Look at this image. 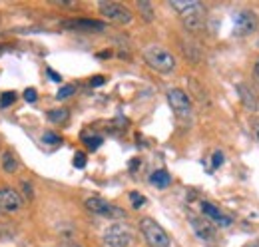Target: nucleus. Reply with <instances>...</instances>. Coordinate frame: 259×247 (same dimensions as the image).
Returning <instances> with one entry per match:
<instances>
[{
	"instance_id": "obj_1",
	"label": "nucleus",
	"mask_w": 259,
	"mask_h": 247,
	"mask_svg": "<svg viewBox=\"0 0 259 247\" xmlns=\"http://www.w3.org/2000/svg\"><path fill=\"white\" fill-rule=\"evenodd\" d=\"M171 8L182 16L184 26L190 32H197L205 24V8L197 0H171Z\"/></svg>"
},
{
	"instance_id": "obj_2",
	"label": "nucleus",
	"mask_w": 259,
	"mask_h": 247,
	"mask_svg": "<svg viewBox=\"0 0 259 247\" xmlns=\"http://www.w3.org/2000/svg\"><path fill=\"white\" fill-rule=\"evenodd\" d=\"M142 54H144L146 64L152 70H156L158 74H171L176 70V58H174V54L167 48H163V46H158V44L146 46Z\"/></svg>"
},
{
	"instance_id": "obj_3",
	"label": "nucleus",
	"mask_w": 259,
	"mask_h": 247,
	"mask_svg": "<svg viewBox=\"0 0 259 247\" xmlns=\"http://www.w3.org/2000/svg\"><path fill=\"white\" fill-rule=\"evenodd\" d=\"M140 231H142L146 243L150 247L171 245V239H169V235L165 233V229H163L156 219H152V217H142V219H140Z\"/></svg>"
},
{
	"instance_id": "obj_4",
	"label": "nucleus",
	"mask_w": 259,
	"mask_h": 247,
	"mask_svg": "<svg viewBox=\"0 0 259 247\" xmlns=\"http://www.w3.org/2000/svg\"><path fill=\"white\" fill-rule=\"evenodd\" d=\"M167 104L169 108L174 110V114L180 118V120H192L194 116V106H192V100L190 96L184 92L182 88H171L167 90Z\"/></svg>"
},
{
	"instance_id": "obj_5",
	"label": "nucleus",
	"mask_w": 259,
	"mask_h": 247,
	"mask_svg": "<svg viewBox=\"0 0 259 247\" xmlns=\"http://www.w3.org/2000/svg\"><path fill=\"white\" fill-rule=\"evenodd\" d=\"M102 241L106 247H130L134 241V233L128 225L124 223H114L104 229Z\"/></svg>"
},
{
	"instance_id": "obj_6",
	"label": "nucleus",
	"mask_w": 259,
	"mask_h": 247,
	"mask_svg": "<svg viewBox=\"0 0 259 247\" xmlns=\"http://www.w3.org/2000/svg\"><path fill=\"white\" fill-rule=\"evenodd\" d=\"M84 205H86V210H88L90 214H94V216L108 217V219H124V217H126V212H124L122 208L110 203L108 199L96 197V195H94V197H88V199L84 201Z\"/></svg>"
},
{
	"instance_id": "obj_7",
	"label": "nucleus",
	"mask_w": 259,
	"mask_h": 247,
	"mask_svg": "<svg viewBox=\"0 0 259 247\" xmlns=\"http://www.w3.org/2000/svg\"><path fill=\"white\" fill-rule=\"evenodd\" d=\"M98 10H100V14H102L106 20L116 22V24H130V22L134 20L132 10L126 8L124 4H118V2H102V4L98 6Z\"/></svg>"
},
{
	"instance_id": "obj_8",
	"label": "nucleus",
	"mask_w": 259,
	"mask_h": 247,
	"mask_svg": "<svg viewBox=\"0 0 259 247\" xmlns=\"http://www.w3.org/2000/svg\"><path fill=\"white\" fill-rule=\"evenodd\" d=\"M22 195L12 187H0V216L18 214L22 210Z\"/></svg>"
},
{
	"instance_id": "obj_9",
	"label": "nucleus",
	"mask_w": 259,
	"mask_h": 247,
	"mask_svg": "<svg viewBox=\"0 0 259 247\" xmlns=\"http://www.w3.org/2000/svg\"><path fill=\"white\" fill-rule=\"evenodd\" d=\"M257 24H259V18L257 14L253 10H239L235 14V32L239 36H247V34H253L257 30Z\"/></svg>"
},
{
	"instance_id": "obj_10",
	"label": "nucleus",
	"mask_w": 259,
	"mask_h": 247,
	"mask_svg": "<svg viewBox=\"0 0 259 247\" xmlns=\"http://www.w3.org/2000/svg\"><path fill=\"white\" fill-rule=\"evenodd\" d=\"M190 225H192L194 233L201 241H207V243L215 241V229H213L211 221L201 219V217H197V216H190Z\"/></svg>"
},
{
	"instance_id": "obj_11",
	"label": "nucleus",
	"mask_w": 259,
	"mask_h": 247,
	"mask_svg": "<svg viewBox=\"0 0 259 247\" xmlns=\"http://www.w3.org/2000/svg\"><path fill=\"white\" fill-rule=\"evenodd\" d=\"M201 212H203V216L207 217V221H211V223H215L218 227H229L231 223H233V219L229 216H226L220 208H215L213 203H209V201H201Z\"/></svg>"
},
{
	"instance_id": "obj_12",
	"label": "nucleus",
	"mask_w": 259,
	"mask_h": 247,
	"mask_svg": "<svg viewBox=\"0 0 259 247\" xmlns=\"http://www.w3.org/2000/svg\"><path fill=\"white\" fill-rule=\"evenodd\" d=\"M237 92L241 98V104L247 108V110H257V100H255V94L251 92L245 84H237Z\"/></svg>"
},
{
	"instance_id": "obj_13",
	"label": "nucleus",
	"mask_w": 259,
	"mask_h": 247,
	"mask_svg": "<svg viewBox=\"0 0 259 247\" xmlns=\"http://www.w3.org/2000/svg\"><path fill=\"white\" fill-rule=\"evenodd\" d=\"M0 166H2V170H4L6 174H16L20 163H18L16 155L12 154V152H4V154H2V161H0Z\"/></svg>"
},
{
	"instance_id": "obj_14",
	"label": "nucleus",
	"mask_w": 259,
	"mask_h": 247,
	"mask_svg": "<svg viewBox=\"0 0 259 247\" xmlns=\"http://www.w3.org/2000/svg\"><path fill=\"white\" fill-rule=\"evenodd\" d=\"M150 184L163 189V187H167V185L171 184V178H169V174H167L165 170H156V172L150 176Z\"/></svg>"
},
{
	"instance_id": "obj_15",
	"label": "nucleus",
	"mask_w": 259,
	"mask_h": 247,
	"mask_svg": "<svg viewBox=\"0 0 259 247\" xmlns=\"http://www.w3.org/2000/svg\"><path fill=\"white\" fill-rule=\"evenodd\" d=\"M48 120L52 124H64L68 120V110L58 108V110H50L48 112Z\"/></svg>"
},
{
	"instance_id": "obj_16",
	"label": "nucleus",
	"mask_w": 259,
	"mask_h": 247,
	"mask_svg": "<svg viewBox=\"0 0 259 247\" xmlns=\"http://www.w3.org/2000/svg\"><path fill=\"white\" fill-rule=\"evenodd\" d=\"M68 26H74V28H92V30H104V24L102 22H92V20H76Z\"/></svg>"
},
{
	"instance_id": "obj_17",
	"label": "nucleus",
	"mask_w": 259,
	"mask_h": 247,
	"mask_svg": "<svg viewBox=\"0 0 259 247\" xmlns=\"http://www.w3.org/2000/svg\"><path fill=\"white\" fill-rule=\"evenodd\" d=\"M138 8H140V12H142V16H144L146 22H152L154 20V8H152L150 2H138Z\"/></svg>"
},
{
	"instance_id": "obj_18",
	"label": "nucleus",
	"mask_w": 259,
	"mask_h": 247,
	"mask_svg": "<svg viewBox=\"0 0 259 247\" xmlns=\"http://www.w3.org/2000/svg\"><path fill=\"white\" fill-rule=\"evenodd\" d=\"M16 102V92H2L0 94V106L2 108H8Z\"/></svg>"
},
{
	"instance_id": "obj_19",
	"label": "nucleus",
	"mask_w": 259,
	"mask_h": 247,
	"mask_svg": "<svg viewBox=\"0 0 259 247\" xmlns=\"http://www.w3.org/2000/svg\"><path fill=\"white\" fill-rule=\"evenodd\" d=\"M42 140H44L46 144H50V146H58V144H62V138H60L58 134H54V132H46V134L42 136Z\"/></svg>"
},
{
	"instance_id": "obj_20",
	"label": "nucleus",
	"mask_w": 259,
	"mask_h": 247,
	"mask_svg": "<svg viewBox=\"0 0 259 247\" xmlns=\"http://www.w3.org/2000/svg\"><path fill=\"white\" fill-rule=\"evenodd\" d=\"M130 201H132V205H134V208H142V205L146 203V197H144V195H140L138 191H132V193H130Z\"/></svg>"
},
{
	"instance_id": "obj_21",
	"label": "nucleus",
	"mask_w": 259,
	"mask_h": 247,
	"mask_svg": "<svg viewBox=\"0 0 259 247\" xmlns=\"http://www.w3.org/2000/svg\"><path fill=\"white\" fill-rule=\"evenodd\" d=\"M74 92H76L74 86H62V88L58 90V94H56V98H58V100H68Z\"/></svg>"
},
{
	"instance_id": "obj_22",
	"label": "nucleus",
	"mask_w": 259,
	"mask_h": 247,
	"mask_svg": "<svg viewBox=\"0 0 259 247\" xmlns=\"http://www.w3.org/2000/svg\"><path fill=\"white\" fill-rule=\"evenodd\" d=\"M224 163V154L218 150V152H213V155H211V168L215 170V168H220Z\"/></svg>"
},
{
	"instance_id": "obj_23",
	"label": "nucleus",
	"mask_w": 259,
	"mask_h": 247,
	"mask_svg": "<svg viewBox=\"0 0 259 247\" xmlns=\"http://www.w3.org/2000/svg\"><path fill=\"white\" fill-rule=\"evenodd\" d=\"M74 166H76L78 170H82V168L86 166V155L82 154V152H78V154L74 155Z\"/></svg>"
},
{
	"instance_id": "obj_24",
	"label": "nucleus",
	"mask_w": 259,
	"mask_h": 247,
	"mask_svg": "<svg viewBox=\"0 0 259 247\" xmlns=\"http://www.w3.org/2000/svg\"><path fill=\"white\" fill-rule=\"evenodd\" d=\"M36 98H38V94H36L34 88H26V90H24V100H26V102L32 104V102H36Z\"/></svg>"
},
{
	"instance_id": "obj_25",
	"label": "nucleus",
	"mask_w": 259,
	"mask_h": 247,
	"mask_svg": "<svg viewBox=\"0 0 259 247\" xmlns=\"http://www.w3.org/2000/svg\"><path fill=\"white\" fill-rule=\"evenodd\" d=\"M86 144L90 146V150H96L98 146L102 144V138H100V136H94V138H86Z\"/></svg>"
},
{
	"instance_id": "obj_26",
	"label": "nucleus",
	"mask_w": 259,
	"mask_h": 247,
	"mask_svg": "<svg viewBox=\"0 0 259 247\" xmlns=\"http://www.w3.org/2000/svg\"><path fill=\"white\" fill-rule=\"evenodd\" d=\"M251 130H253V136L259 140V120L257 118H253V120H251Z\"/></svg>"
},
{
	"instance_id": "obj_27",
	"label": "nucleus",
	"mask_w": 259,
	"mask_h": 247,
	"mask_svg": "<svg viewBox=\"0 0 259 247\" xmlns=\"http://www.w3.org/2000/svg\"><path fill=\"white\" fill-rule=\"evenodd\" d=\"M22 187L26 189V197H28V199H32L34 191H32V187H30V184H28V182H22Z\"/></svg>"
},
{
	"instance_id": "obj_28",
	"label": "nucleus",
	"mask_w": 259,
	"mask_h": 247,
	"mask_svg": "<svg viewBox=\"0 0 259 247\" xmlns=\"http://www.w3.org/2000/svg\"><path fill=\"white\" fill-rule=\"evenodd\" d=\"M104 80H106L104 76H96V78H92V82H90V84H92V86H102V84H104Z\"/></svg>"
},
{
	"instance_id": "obj_29",
	"label": "nucleus",
	"mask_w": 259,
	"mask_h": 247,
	"mask_svg": "<svg viewBox=\"0 0 259 247\" xmlns=\"http://www.w3.org/2000/svg\"><path fill=\"white\" fill-rule=\"evenodd\" d=\"M48 76H50L52 80H56V82H60V76H58L56 72H52V70H48Z\"/></svg>"
},
{
	"instance_id": "obj_30",
	"label": "nucleus",
	"mask_w": 259,
	"mask_h": 247,
	"mask_svg": "<svg viewBox=\"0 0 259 247\" xmlns=\"http://www.w3.org/2000/svg\"><path fill=\"white\" fill-rule=\"evenodd\" d=\"M253 72H255V76H257V80H259V58L255 60V64H253Z\"/></svg>"
},
{
	"instance_id": "obj_31",
	"label": "nucleus",
	"mask_w": 259,
	"mask_h": 247,
	"mask_svg": "<svg viewBox=\"0 0 259 247\" xmlns=\"http://www.w3.org/2000/svg\"><path fill=\"white\" fill-rule=\"evenodd\" d=\"M64 247H82L80 243H76V241H66Z\"/></svg>"
},
{
	"instance_id": "obj_32",
	"label": "nucleus",
	"mask_w": 259,
	"mask_h": 247,
	"mask_svg": "<svg viewBox=\"0 0 259 247\" xmlns=\"http://www.w3.org/2000/svg\"><path fill=\"white\" fill-rule=\"evenodd\" d=\"M4 50H6V46H4V44H0V54H2Z\"/></svg>"
}]
</instances>
